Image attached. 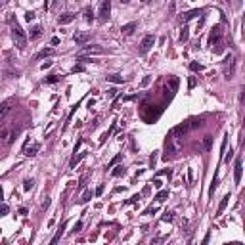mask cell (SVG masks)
<instances>
[{
	"label": "cell",
	"mask_w": 245,
	"mask_h": 245,
	"mask_svg": "<svg viewBox=\"0 0 245 245\" xmlns=\"http://www.w3.org/2000/svg\"><path fill=\"white\" fill-rule=\"evenodd\" d=\"M188 128H190L188 123H180L178 127L169 130V134H167V138H165V152H167V155L163 159H169V155H174V153H178L182 149V145H184V134H186Z\"/></svg>",
	"instance_id": "6da1fadb"
},
{
	"label": "cell",
	"mask_w": 245,
	"mask_h": 245,
	"mask_svg": "<svg viewBox=\"0 0 245 245\" xmlns=\"http://www.w3.org/2000/svg\"><path fill=\"white\" fill-rule=\"evenodd\" d=\"M10 25H12V38H14V44L17 46L19 50H23L27 46V36H25L23 29L19 27V23L15 21V17H10Z\"/></svg>",
	"instance_id": "7a4b0ae2"
},
{
	"label": "cell",
	"mask_w": 245,
	"mask_h": 245,
	"mask_svg": "<svg viewBox=\"0 0 245 245\" xmlns=\"http://www.w3.org/2000/svg\"><path fill=\"white\" fill-rule=\"evenodd\" d=\"M222 27L220 25H215V27L211 29V35H209V46H213V50L215 52H222Z\"/></svg>",
	"instance_id": "3957f363"
},
{
	"label": "cell",
	"mask_w": 245,
	"mask_h": 245,
	"mask_svg": "<svg viewBox=\"0 0 245 245\" xmlns=\"http://www.w3.org/2000/svg\"><path fill=\"white\" fill-rule=\"evenodd\" d=\"M109 12H111V2H109V0H103V2H100V8H98L100 21H107V19H109Z\"/></svg>",
	"instance_id": "277c9868"
},
{
	"label": "cell",
	"mask_w": 245,
	"mask_h": 245,
	"mask_svg": "<svg viewBox=\"0 0 245 245\" xmlns=\"http://www.w3.org/2000/svg\"><path fill=\"white\" fill-rule=\"evenodd\" d=\"M153 44H155V36L153 35H145L142 44H140V54H148V52L153 48Z\"/></svg>",
	"instance_id": "5b68a950"
},
{
	"label": "cell",
	"mask_w": 245,
	"mask_h": 245,
	"mask_svg": "<svg viewBox=\"0 0 245 245\" xmlns=\"http://www.w3.org/2000/svg\"><path fill=\"white\" fill-rule=\"evenodd\" d=\"M19 132H21V124H15L10 132H6V136H4V144H6V145H12V144L15 142V138H17Z\"/></svg>",
	"instance_id": "8992f818"
},
{
	"label": "cell",
	"mask_w": 245,
	"mask_h": 245,
	"mask_svg": "<svg viewBox=\"0 0 245 245\" xmlns=\"http://www.w3.org/2000/svg\"><path fill=\"white\" fill-rule=\"evenodd\" d=\"M14 103H15V100H14V98H10V100H4L2 103H0V121H4V117H6L8 113L12 111Z\"/></svg>",
	"instance_id": "52a82bcc"
},
{
	"label": "cell",
	"mask_w": 245,
	"mask_h": 245,
	"mask_svg": "<svg viewBox=\"0 0 245 245\" xmlns=\"http://www.w3.org/2000/svg\"><path fill=\"white\" fill-rule=\"evenodd\" d=\"M234 69H236V61H234V56H228V58H226V63H224V75H226V79H232Z\"/></svg>",
	"instance_id": "ba28073f"
},
{
	"label": "cell",
	"mask_w": 245,
	"mask_h": 245,
	"mask_svg": "<svg viewBox=\"0 0 245 245\" xmlns=\"http://www.w3.org/2000/svg\"><path fill=\"white\" fill-rule=\"evenodd\" d=\"M241 173H243V163H241V157H237L236 167H234V182H236V184L241 182Z\"/></svg>",
	"instance_id": "9c48e42d"
},
{
	"label": "cell",
	"mask_w": 245,
	"mask_h": 245,
	"mask_svg": "<svg viewBox=\"0 0 245 245\" xmlns=\"http://www.w3.org/2000/svg\"><path fill=\"white\" fill-rule=\"evenodd\" d=\"M38 149H40V144H33V145H29V142L25 144V148H23V153L27 155V157H33V155L38 153Z\"/></svg>",
	"instance_id": "30bf717a"
},
{
	"label": "cell",
	"mask_w": 245,
	"mask_h": 245,
	"mask_svg": "<svg viewBox=\"0 0 245 245\" xmlns=\"http://www.w3.org/2000/svg\"><path fill=\"white\" fill-rule=\"evenodd\" d=\"M65 226H67V222H61V224H60V228H58V232H56V236L52 237V241H50V245H58V243H60V239H61V236H63V230H65Z\"/></svg>",
	"instance_id": "8fae6325"
},
{
	"label": "cell",
	"mask_w": 245,
	"mask_h": 245,
	"mask_svg": "<svg viewBox=\"0 0 245 245\" xmlns=\"http://www.w3.org/2000/svg\"><path fill=\"white\" fill-rule=\"evenodd\" d=\"M73 40H75L77 44H84V42L90 40V35H88V33H75V35H73Z\"/></svg>",
	"instance_id": "7c38bea8"
},
{
	"label": "cell",
	"mask_w": 245,
	"mask_h": 245,
	"mask_svg": "<svg viewBox=\"0 0 245 245\" xmlns=\"http://www.w3.org/2000/svg\"><path fill=\"white\" fill-rule=\"evenodd\" d=\"M136 29H138V23L136 21H130V23H127V25H123V27H121V31H123L124 35H132Z\"/></svg>",
	"instance_id": "4fadbf2b"
},
{
	"label": "cell",
	"mask_w": 245,
	"mask_h": 245,
	"mask_svg": "<svg viewBox=\"0 0 245 245\" xmlns=\"http://www.w3.org/2000/svg\"><path fill=\"white\" fill-rule=\"evenodd\" d=\"M228 201H230V194H226V195L222 197L220 205H218V209H216V216H220L222 213H224V209H226V205H228Z\"/></svg>",
	"instance_id": "5bb4252c"
},
{
	"label": "cell",
	"mask_w": 245,
	"mask_h": 245,
	"mask_svg": "<svg viewBox=\"0 0 245 245\" xmlns=\"http://www.w3.org/2000/svg\"><path fill=\"white\" fill-rule=\"evenodd\" d=\"M100 52H102L100 46H90V48H84V50L79 52V58H82L84 54H100Z\"/></svg>",
	"instance_id": "9a60e30c"
},
{
	"label": "cell",
	"mask_w": 245,
	"mask_h": 245,
	"mask_svg": "<svg viewBox=\"0 0 245 245\" xmlns=\"http://www.w3.org/2000/svg\"><path fill=\"white\" fill-rule=\"evenodd\" d=\"M73 19H75V14L67 12V14H63V15H60V17H58V21H60L61 25H65V23H71Z\"/></svg>",
	"instance_id": "2e32d148"
},
{
	"label": "cell",
	"mask_w": 245,
	"mask_h": 245,
	"mask_svg": "<svg viewBox=\"0 0 245 245\" xmlns=\"http://www.w3.org/2000/svg\"><path fill=\"white\" fill-rule=\"evenodd\" d=\"M48 56H54V50L52 48H44L36 54V60H42V58H48Z\"/></svg>",
	"instance_id": "e0dca14e"
},
{
	"label": "cell",
	"mask_w": 245,
	"mask_h": 245,
	"mask_svg": "<svg viewBox=\"0 0 245 245\" xmlns=\"http://www.w3.org/2000/svg\"><path fill=\"white\" fill-rule=\"evenodd\" d=\"M216 186H218V174L215 173V176H213V182H211V188H209V197H213V195H215Z\"/></svg>",
	"instance_id": "ac0fdd59"
},
{
	"label": "cell",
	"mask_w": 245,
	"mask_h": 245,
	"mask_svg": "<svg viewBox=\"0 0 245 245\" xmlns=\"http://www.w3.org/2000/svg\"><path fill=\"white\" fill-rule=\"evenodd\" d=\"M40 35H42V27H40V25H35V27L33 29H31V38H38V36Z\"/></svg>",
	"instance_id": "d6986e66"
},
{
	"label": "cell",
	"mask_w": 245,
	"mask_h": 245,
	"mask_svg": "<svg viewBox=\"0 0 245 245\" xmlns=\"http://www.w3.org/2000/svg\"><path fill=\"white\" fill-rule=\"evenodd\" d=\"M188 38H190V29H188V25H184L180 31V42H186Z\"/></svg>",
	"instance_id": "ffe728a7"
},
{
	"label": "cell",
	"mask_w": 245,
	"mask_h": 245,
	"mask_svg": "<svg viewBox=\"0 0 245 245\" xmlns=\"http://www.w3.org/2000/svg\"><path fill=\"white\" fill-rule=\"evenodd\" d=\"M107 81H109V82H115V84H123V82H124V79H123L121 75H109Z\"/></svg>",
	"instance_id": "44dd1931"
},
{
	"label": "cell",
	"mask_w": 245,
	"mask_h": 245,
	"mask_svg": "<svg viewBox=\"0 0 245 245\" xmlns=\"http://www.w3.org/2000/svg\"><path fill=\"white\" fill-rule=\"evenodd\" d=\"M195 15H199V10H190V12L184 14V21H190V19H194Z\"/></svg>",
	"instance_id": "7402d4cb"
},
{
	"label": "cell",
	"mask_w": 245,
	"mask_h": 245,
	"mask_svg": "<svg viewBox=\"0 0 245 245\" xmlns=\"http://www.w3.org/2000/svg\"><path fill=\"white\" fill-rule=\"evenodd\" d=\"M211 145H213V136H205V140H203V149H205V152H209Z\"/></svg>",
	"instance_id": "603a6c76"
},
{
	"label": "cell",
	"mask_w": 245,
	"mask_h": 245,
	"mask_svg": "<svg viewBox=\"0 0 245 245\" xmlns=\"http://www.w3.org/2000/svg\"><path fill=\"white\" fill-rule=\"evenodd\" d=\"M121 174H124V167L123 165H119V167H115V169L111 170V176H115V178H117V176H121Z\"/></svg>",
	"instance_id": "cb8c5ba5"
},
{
	"label": "cell",
	"mask_w": 245,
	"mask_h": 245,
	"mask_svg": "<svg viewBox=\"0 0 245 245\" xmlns=\"http://www.w3.org/2000/svg\"><path fill=\"white\" fill-rule=\"evenodd\" d=\"M84 157H86V152H82L81 155H77V157H75V159L71 161V169H75V167H77V163H79L81 159H84Z\"/></svg>",
	"instance_id": "d4e9b609"
},
{
	"label": "cell",
	"mask_w": 245,
	"mask_h": 245,
	"mask_svg": "<svg viewBox=\"0 0 245 245\" xmlns=\"http://www.w3.org/2000/svg\"><path fill=\"white\" fill-rule=\"evenodd\" d=\"M58 81H60L58 75H50V77H46V79H44L46 84H54V82H58Z\"/></svg>",
	"instance_id": "484cf974"
},
{
	"label": "cell",
	"mask_w": 245,
	"mask_h": 245,
	"mask_svg": "<svg viewBox=\"0 0 245 245\" xmlns=\"http://www.w3.org/2000/svg\"><path fill=\"white\" fill-rule=\"evenodd\" d=\"M167 197H169V191H167V190H163V191H159V194L155 195V199H157V201H165Z\"/></svg>",
	"instance_id": "4316f807"
},
{
	"label": "cell",
	"mask_w": 245,
	"mask_h": 245,
	"mask_svg": "<svg viewBox=\"0 0 245 245\" xmlns=\"http://www.w3.org/2000/svg\"><path fill=\"white\" fill-rule=\"evenodd\" d=\"M84 19H86V21H88V23H90V21H92V19H94V12H92V10H90V8H86V10H84Z\"/></svg>",
	"instance_id": "83f0119b"
},
{
	"label": "cell",
	"mask_w": 245,
	"mask_h": 245,
	"mask_svg": "<svg viewBox=\"0 0 245 245\" xmlns=\"http://www.w3.org/2000/svg\"><path fill=\"white\" fill-rule=\"evenodd\" d=\"M190 69L197 73V71H203V65H201V63H197V61H191V63H190Z\"/></svg>",
	"instance_id": "f1b7e54d"
},
{
	"label": "cell",
	"mask_w": 245,
	"mask_h": 245,
	"mask_svg": "<svg viewBox=\"0 0 245 245\" xmlns=\"http://www.w3.org/2000/svg\"><path fill=\"white\" fill-rule=\"evenodd\" d=\"M173 218H174V215H173V213H169V211H167L165 215L161 216V220H163V222H173Z\"/></svg>",
	"instance_id": "f546056e"
},
{
	"label": "cell",
	"mask_w": 245,
	"mask_h": 245,
	"mask_svg": "<svg viewBox=\"0 0 245 245\" xmlns=\"http://www.w3.org/2000/svg\"><path fill=\"white\" fill-rule=\"evenodd\" d=\"M119 161H121V153H119V155H115V157H113L111 161H109V163H107V169H111V167H115V165L119 163Z\"/></svg>",
	"instance_id": "4dcf8cb0"
},
{
	"label": "cell",
	"mask_w": 245,
	"mask_h": 245,
	"mask_svg": "<svg viewBox=\"0 0 245 245\" xmlns=\"http://www.w3.org/2000/svg\"><path fill=\"white\" fill-rule=\"evenodd\" d=\"M33 184H35V180H25V182H23V190L29 191L31 188H33Z\"/></svg>",
	"instance_id": "1f68e13d"
},
{
	"label": "cell",
	"mask_w": 245,
	"mask_h": 245,
	"mask_svg": "<svg viewBox=\"0 0 245 245\" xmlns=\"http://www.w3.org/2000/svg\"><path fill=\"white\" fill-rule=\"evenodd\" d=\"M155 161H157V152H153L152 157H149V167H152V169H155Z\"/></svg>",
	"instance_id": "d6a6232c"
},
{
	"label": "cell",
	"mask_w": 245,
	"mask_h": 245,
	"mask_svg": "<svg viewBox=\"0 0 245 245\" xmlns=\"http://www.w3.org/2000/svg\"><path fill=\"white\" fill-rule=\"evenodd\" d=\"M8 213H10V207H8V205H4V203H2V205H0V216L8 215Z\"/></svg>",
	"instance_id": "836d02e7"
},
{
	"label": "cell",
	"mask_w": 245,
	"mask_h": 245,
	"mask_svg": "<svg viewBox=\"0 0 245 245\" xmlns=\"http://www.w3.org/2000/svg\"><path fill=\"white\" fill-rule=\"evenodd\" d=\"M90 199H92V191L88 190V191H84V195H82V199H81V201H82V203H86V201H90Z\"/></svg>",
	"instance_id": "e575fe53"
},
{
	"label": "cell",
	"mask_w": 245,
	"mask_h": 245,
	"mask_svg": "<svg viewBox=\"0 0 245 245\" xmlns=\"http://www.w3.org/2000/svg\"><path fill=\"white\" fill-rule=\"evenodd\" d=\"M170 174H173V170H170V169H165V170H161V173H159V176H169V178H170Z\"/></svg>",
	"instance_id": "d590c367"
},
{
	"label": "cell",
	"mask_w": 245,
	"mask_h": 245,
	"mask_svg": "<svg viewBox=\"0 0 245 245\" xmlns=\"http://www.w3.org/2000/svg\"><path fill=\"white\" fill-rule=\"evenodd\" d=\"M136 201H140V195H132L128 201H124V205H128V203H136Z\"/></svg>",
	"instance_id": "8d00e7d4"
},
{
	"label": "cell",
	"mask_w": 245,
	"mask_h": 245,
	"mask_svg": "<svg viewBox=\"0 0 245 245\" xmlns=\"http://www.w3.org/2000/svg\"><path fill=\"white\" fill-rule=\"evenodd\" d=\"M224 153H226V157H224V161H226V163H230V159L234 157V152L230 149V152H224Z\"/></svg>",
	"instance_id": "74e56055"
},
{
	"label": "cell",
	"mask_w": 245,
	"mask_h": 245,
	"mask_svg": "<svg viewBox=\"0 0 245 245\" xmlns=\"http://www.w3.org/2000/svg\"><path fill=\"white\" fill-rule=\"evenodd\" d=\"M195 84H197L195 77H191V79H190V82H188V86H190V90H191V88H195Z\"/></svg>",
	"instance_id": "f35d334b"
},
{
	"label": "cell",
	"mask_w": 245,
	"mask_h": 245,
	"mask_svg": "<svg viewBox=\"0 0 245 245\" xmlns=\"http://www.w3.org/2000/svg\"><path fill=\"white\" fill-rule=\"evenodd\" d=\"M209 239H211V232H207L205 237H203V241H201V245H207V243H209Z\"/></svg>",
	"instance_id": "ab89813d"
},
{
	"label": "cell",
	"mask_w": 245,
	"mask_h": 245,
	"mask_svg": "<svg viewBox=\"0 0 245 245\" xmlns=\"http://www.w3.org/2000/svg\"><path fill=\"white\" fill-rule=\"evenodd\" d=\"M25 19H27V21H33V19H35V14H33V12H27V14H25Z\"/></svg>",
	"instance_id": "60d3db41"
},
{
	"label": "cell",
	"mask_w": 245,
	"mask_h": 245,
	"mask_svg": "<svg viewBox=\"0 0 245 245\" xmlns=\"http://www.w3.org/2000/svg\"><path fill=\"white\" fill-rule=\"evenodd\" d=\"M149 82H152V79H149V77H144V79H142V82H140V84H142V86H148Z\"/></svg>",
	"instance_id": "b9f144b4"
},
{
	"label": "cell",
	"mask_w": 245,
	"mask_h": 245,
	"mask_svg": "<svg viewBox=\"0 0 245 245\" xmlns=\"http://www.w3.org/2000/svg\"><path fill=\"white\" fill-rule=\"evenodd\" d=\"M107 92H109V98H115L117 96V88H109Z\"/></svg>",
	"instance_id": "7bdbcfd3"
},
{
	"label": "cell",
	"mask_w": 245,
	"mask_h": 245,
	"mask_svg": "<svg viewBox=\"0 0 245 245\" xmlns=\"http://www.w3.org/2000/svg\"><path fill=\"white\" fill-rule=\"evenodd\" d=\"M153 213H157V209H155V207H149V209H145L144 215H153Z\"/></svg>",
	"instance_id": "ee69618b"
},
{
	"label": "cell",
	"mask_w": 245,
	"mask_h": 245,
	"mask_svg": "<svg viewBox=\"0 0 245 245\" xmlns=\"http://www.w3.org/2000/svg\"><path fill=\"white\" fill-rule=\"evenodd\" d=\"M81 71H84V67H82V65H75V67H73V73H81Z\"/></svg>",
	"instance_id": "f6af8a7d"
},
{
	"label": "cell",
	"mask_w": 245,
	"mask_h": 245,
	"mask_svg": "<svg viewBox=\"0 0 245 245\" xmlns=\"http://www.w3.org/2000/svg\"><path fill=\"white\" fill-rule=\"evenodd\" d=\"M161 241H165V236H163V237H157V239H153V241H152V245H159Z\"/></svg>",
	"instance_id": "bcb514c9"
},
{
	"label": "cell",
	"mask_w": 245,
	"mask_h": 245,
	"mask_svg": "<svg viewBox=\"0 0 245 245\" xmlns=\"http://www.w3.org/2000/svg\"><path fill=\"white\" fill-rule=\"evenodd\" d=\"M102 194H103V184L96 188V195H102Z\"/></svg>",
	"instance_id": "7dc6e473"
},
{
	"label": "cell",
	"mask_w": 245,
	"mask_h": 245,
	"mask_svg": "<svg viewBox=\"0 0 245 245\" xmlns=\"http://www.w3.org/2000/svg\"><path fill=\"white\" fill-rule=\"evenodd\" d=\"M153 186H155V188H161V180L155 178V180H153Z\"/></svg>",
	"instance_id": "c3c4849f"
},
{
	"label": "cell",
	"mask_w": 245,
	"mask_h": 245,
	"mask_svg": "<svg viewBox=\"0 0 245 245\" xmlns=\"http://www.w3.org/2000/svg\"><path fill=\"white\" fill-rule=\"evenodd\" d=\"M81 228H82V222H77V224H75V232H79Z\"/></svg>",
	"instance_id": "681fc988"
},
{
	"label": "cell",
	"mask_w": 245,
	"mask_h": 245,
	"mask_svg": "<svg viewBox=\"0 0 245 245\" xmlns=\"http://www.w3.org/2000/svg\"><path fill=\"white\" fill-rule=\"evenodd\" d=\"M50 65H52V61H46V63L40 65V69H46V67H50Z\"/></svg>",
	"instance_id": "f907efd6"
},
{
	"label": "cell",
	"mask_w": 245,
	"mask_h": 245,
	"mask_svg": "<svg viewBox=\"0 0 245 245\" xmlns=\"http://www.w3.org/2000/svg\"><path fill=\"white\" fill-rule=\"evenodd\" d=\"M52 44H54V46L60 44V38H58V36H54V38H52Z\"/></svg>",
	"instance_id": "816d5d0a"
}]
</instances>
